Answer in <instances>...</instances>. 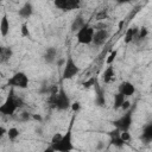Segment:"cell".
Returning a JSON list of instances; mask_svg holds the SVG:
<instances>
[{
    "label": "cell",
    "mask_w": 152,
    "mask_h": 152,
    "mask_svg": "<svg viewBox=\"0 0 152 152\" xmlns=\"http://www.w3.org/2000/svg\"><path fill=\"white\" fill-rule=\"evenodd\" d=\"M12 55H13V51H12L11 48H7V46L0 48V61H1V63H5V62L10 61Z\"/></svg>",
    "instance_id": "cell-17"
},
{
    "label": "cell",
    "mask_w": 152,
    "mask_h": 152,
    "mask_svg": "<svg viewBox=\"0 0 152 152\" xmlns=\"http://www.w3.org/2000/svg\"><path fill=\"white\" fill-rule=\"evenodd\" d=\"M121 138H122L126 142L129 141V140H131V135H129L128 131H122V132H121Z\"/></svg>",
    "instance_id": "cell-32"
},
{
    "label": "cell",
    "mask_w": 152,
    "mask_h": 152,
    "mask_svg": "<svg viewBox=\"0 0 152 152\" xmlns=\"http://www.w3.org/2000/svg\"><path fill=\"white\" fill-rule=\"evenodd\" d=\"M21 36L23 37H30V31H28V26H27V23H23L21 24Z\"/></svg>",
    "instance_id": "cell-26"
},
{
    "label": "cell",
    "mask_w": 152,
    "mask_h": 152,
    "mask_svg": "<svg viewBox=\"0 0 152 152\" xmlns=\"http://www.w3.org/2000/svg\"><path fill=\"white\" fill-rule=\"evenodd\" d=\"M43 58H44L45 63H48V64L53 63V62L56 61V58H57V49L53 48V46L48 48V49L45 50L44 55H43Z\"/></svg>",
    "instance_id": "cell-13"
},
{
    "label": "cell",
    "mask_w": 152,
    "mask_h": 152,
    "mask_svg": "<svg viewBox=\"0 0 152 152\" xmlns=\"http://www.w3.org/2000/svg\"><path fill=\"white\" fill-rule=\"evenodd\" d=\"M48 102L52 108H56L58 110H66L68 108L71 107L70 97L68 96V94H66V91L64 90L63 87H59L58 93L50 94V96L48 99Z\"/></svg>",
    "instance_id": "cell-1"
},
{
    "label": "cell",
    "mask_w": 152,
    "mask_h": 152,
    "mask_svg": "<svg viewBox=\"0 0 152 152\" xmlns=\"http://www.w3.org/2000/svg\"><path fill=\"white\" fill-rule=\"evenodd\" d=\"M80 72V66L75 63L74 58L71 56H68V58L65 59L64 63V69L62 72V80H70L74 76H76Z\"/></svg>",
    "instance_id": "cell-6"
},
{
    "label": "cell",
    "mask_w": 152,
    "mask_h": 152,
    "mask_svg": "<svg viewBox=\"0 0 152 152\" xmlns=\"http://www.w3.org/2000/svg\"><path fill=\"white\" fill-rule=\"evenodd\" d=\"M53 5L64 12H68V0H53Z\"/></svg>",
    "instance_id": "cell-22"
},
{
    "label": "cell",
    "mask_w": 152,
    "mask_h": 152,
    "mask_svg": "<svg viewBox=\"0 0 152 152\" xmlns=\"http://www.w3.org/2000/svg\"><path fill=\"white\" fill-rule=\"evenodd\" d=\"M0 31H1V34L2 37H6L10 32V21L7 19V15L4 14L2 18H1V21H0Z\"/></svg>",
    "instance_id": "cell-18"
},
{
    "label": "cell",
    "mask_w": 152,
    "mask_h": 152,
    "mask_svg": "<svg viewBox=\"0 0 152 152\" xmlns=\"http://www.w3.org/2000/svg\"><path fill=\"white\" fill-rule=\"evenodd\" d=\"M119 93L124 94L126 97H127V96H132V95L135 93V87L133 86L132 82H129V81H124V82H121L120 86H119Z\"/></svg>",
    "instance_id": "cell-10"
},
{
    "label": "cell",
    "mask_w": 152,
    "mask_h": 152,
    "mask_svg": "<svg viewBox=\"0 0 152 152\" xmlns=\"http://www.w3.org/2000/svg\"><path fill=\"white\" fill-rule=\"evenodd\" d=\"M70 108L72 109V112L77 113V112L80 110V108H81V103H80L78 101H75V102H72V103H71V107H70Z\"/></svg>",
    "instance_id": "cell-31"
},
{
    "label": "cell",
    "mask_w": 152,
    "mask_h": 152,
    "mask_svg": "<svg viewBox=\"0 0 152 152\" xmlns=\"http://www.w3.org/2000/svg\"><path fill=\"white\" fill-rule=\"evenodd\" d=\"M95 82H96V78H95V77H90L88 81L83 82V83H82V86H83L84 88H89V87L94 86V84H95Z\"/></svg>",
    "instance_id": "cell-27"
},
{
    "label": "cell",
    "mask_w": 152,
    "mask_h": 152,
    "mask_svg": "<svg viewBox=\"0 0 152 152\" xmlns=\"http://www.w3.org/2000/svg\"><path fill=\"white\" fill-rule=\"evenodd\" d=\"M108 31L106 28H99L95 31L94 33V38H93V43L96 45V46H101L103 45L107 39H108Z\"/></svg>",
    "instance_id": "cell-9"
},
{
    "label": "cell",
    "mask_w": 152,
    "mask_h": 152,
    "mask_svg": "<svg viewBox=\"0 0 152 152\" xmlns=\"http://www.w3.org/2000/svg\"><path fill=\"white\" fill-rule=\"evenodd\" d=\"M62 137H63V135H62L61 133H55V134H53V137L51 138V144H56V142L61 141Z\"/></svg>",
    "instance_id": "cell-30"
},
{
    "label": "cell",
    "mask_w": 152,
    "mask_h": 152,
    "mask_svg": "<svg viewBox=\"0 0 152 152\" xmlns=\"http://www.w3.org/2000/svg\"><path fill=\"white\" fill-rule=\"evenodd\" d=\"M95 87V104L99 106V107H103L106 104V97H104V90L99 86L97 81L95 82L94 84Z\"/></svg>",
    "instance_id": "cell-11"
},
{
    "label": "cell",
    "mask_w": 152,
    "mask_h": 152,
    "mask_svg": "<svg viewBox=\"0 0 152 152\" xmlns=\"http://www.w3.org/2000/svg\"><path fill=\"white\" fill-rule=\"evenodd\" d=\"M129 107H131V102H129V101H127V100H125V102L122 103L121 108H122L124 110H127V109H129Z\"/></svg>",
    "instance_id": "cell-33"
},
{
    "label": "cell",
    "mask_w": 152,
    "mask_h": 152,
    "mask_svg": "<svg viewBox=\"0 0 152 152\" xmlns=\"http://www.w3.org/2000/svg\"><path fill=\"white\" fill-rule=\"evenodd\" d=\"M84 24H86V21H84V19H83V17H82V15H77V17L74 19L72 24H71V31H72V32H77Z\"/></svg>",
    "instance_id": "cell-19"
},
{
    "label": "cell",
    "mask_w": 152,
    "mask_h": 152,
    "mask_svg": "<svg viewBox=\"0 0 152 152\" xmlns=\"http://www.w3.org/2000/svg\"><path fill=\"white\" fill-rule=\"evenodd\" d=\"M1 1H5V0H1Z\"/></svg>",
    "instance_id": "cell-38"
},
{
    "label": "cell",
    "mask_w": 152,
    "mask_h": 152,
    "mask_svg": "<svg viewBox=\"0 0 152 152\" xmlns=\"http://www.w3.org/2000/svg\"><path fill=\"white\" fill-rule=\"evenodd\" d=\"M24 102L20 97H17L14 95V90L13 88H11L10 93H8V96L7 99L5 100V102L0 106V113L2 115H13L15 113V110L20 107H23Z\"/></svg>",
    "instance_id": "cell-2"
},
{
    "label": "cell",
    "mask_w": 152,
    "mask_h": 152,
    "mask_svg": "<svg viewBox=\"0 0 152 152\" xmlns=\"http://www.w3.org/2000/svg\"><path fill=\"white\" fill-rule=\"evenodd\" d=\"M107 134L109 135V144L110 145H114V146H116V147H122L124 145H125V140L121 138V131L119 129V128H116L115 127V129H113V131H109V132H107Z\"/></svg>",
    "instance_id": "cell-8"
},
{
    "label": "cell",
    "mask_w": 152,
    "mask_h": 152,
    "mask_svg": "<svg viewBox=\"0 0 152 152\" xmlns=\"http://www.w3.org/2000/svg\"><path fill=\"white\" fill-rule=\"evenodd\" d=\"M32 119V115L30 114V113H27V112H23L21 114H20V120L21 121H28V120H31Z\"/></svg>",
    "instance_id": "cell-28"
},
{
    "label": "cell",
    "mask_w": 152,
    "mask_h": 152,
    "mask_svg": "<svg viewBox=\"0 0 152 152\" xmlns=\"http://www.w3.org/2000/svg\"><path fill=\"white\" fill-rule=\"evenodd\" d=\"M5 133H7V131L5 129V127H2V126H1V127H0V138H1Z\"/></svg>",
    "instance_id": "cell-36"
},
{
    "label": "cell",
    "mask_w": 152,
    "mask_h": 152,
    "mask_svg": "<svg viewBox=\"0 0 152 152\" xmlns=\"http://www.w3.org/2000/svg\"><path fill=\"white\" fill-rule=\"evenodd\" d=\"M138 32H139V28H138V27H129V28L126 31L125 37H124L125 44H129V43H132V42H135L137 36H138Z\"/></svg>",
    "instance_id": "cell-15"
},
{
    "label": "cell",
    "mask_w": 152,
    "mask_h": 152,
    "mask_svg": "<svg viewBox=\"0 0 152 152\" xmlns=\"http://www.w3.org/2000/svg\"><path fill=\"white\" fill-rule=\"evenodd\" d=\"M94 33L95 30L93 26H90L88 23H86L77 32H76V38H77V43L78 44H90L93 43V38H94Z\"/></svg>",
    "instance_id": "cell-5"
},
{
    "label": "cell",
    "mask_w": 152,
    "mask_h": 152,
    "mask_svg": "<svg viewBox=\"0 0 152 152\" xmlns=\"http://www.w3.org/2000/svg\"><path fill=\"white\" fill-rule=\"evenodd\" d=\"M49 150H51V151H58V152H68V151L74 150L71 125H70L69 129L66 131V133L62 137L61 141H58V142H56V144H51V147H50Z\"/></svg>",
    "instance_id": "cell-3"
},
{
    "label": "cell",
    "mask_w": 152,
    "mask_h": 152,
    "mask_svg": "<svg viewBox=\"0 0 152 152\" xmlns=\"http://www.w3.org/2000/svg\"><path fill=\"white\" fill-rule=\"evenodd\" d=\"M108 17V14H107V11H101V12H99L97 14H96V19L97 20H103V19H106Z\"/></svg>",
    "instance_id": "cell-29"
},
{
    "label": "cell",
    "mask_w": 152,
    "mask_h": 152,
    "mask_svg": "<svg viewBox=\"0 0 152 152\" xmlns=\"http://www.w3.org/2000/svg\"><path fill=\"white\" fill-rule=\"evenodd\" d=\"M147 34H148V30H147V27H140L135 40H142V39H145V38L147 37Z\"/></svg>",
    "instance_id": "cell-24"
},
{
    "label": "cell",
    "mask_w": 152,
    "mask_h": 152,
    "mask_svg": "<svg viewBox=\"0 0 152 152\" xmlns=\"http://www.w3.org/2000/svg\"><path fill=\"white\" fill-rule=\"evenodd\" d=\"M32 119H34V120H37V121H42V116H40L39 114H38V115H37V114H33V115H32Z\"/></svg>",
    "instance_id": "cell-35"
},
{
    "label": "cell",
    "mask_w": 152,
    "mask_h": 152,
    "mask_svg": "<svg viewBox=\"0 0 152 152\" xmlns=\"http://www.w3.org/2000/svg\"><path fill=\"white\" fill-rule=\"evenodd\" d=\"M132 0H116V4H119V5H122V4H128V2H131Z\"/></svg>",
    "instance_id": "cell-34"
},
{
    "label": "cell",
    "mask_w": 152,
    "mask_h": 152,
    "mask_svg": "<svg viewBox=\"0 0 152 152\" xmlns=\"http://www.w3.org/2000/svg\"><path fill=\"white\" fill-rule=\"evenodd\" d=\"M28 83H30L28 76H27L25 72H23V71H17V72H14V74L7 80L6 86H8V87H11V88L26 89V88H28Z\"/></svg>",
    "instance_id": "cell-4"
},
{
    "label": "cell",
    "mask_w": 152,
    "mask_h": 152,
    "mask_svg": "<svg viewBox=\"0 0 152 152\" xmlns=\"http://www.w3.org/2000/svg\"><path fill=\"white\" fill-rule=\"evenodd\" d=\"M140 140L145 144H148L152 141V122H148L144 126L142 132L140 134Z\"/></svg>",
    "instance_id": "cell-12"
},
{
    "label": "cell",
    "mask_w": 152,
    "mask_h": 152,
    "mask_svg": "<svg viewBox=\"0 0 152 152\" xmlns=\"http://www.w3.org/2000/svg\"><path fill=\"white\" fill-rule=\"evenodd\" d=\"M116 56H118V50L115 49V50H113L110 53H109V56H108V58L106 59V63L107 64H113V62L115 61V58H116Z\"/></svg>",
    "instance_id": "cell-25"
},
{
    "label": "cell",
    "mask_w": 152,
    "mask_h": 152,
    "mask_svg": "<svg viewBox=\"0 0 152 152\" xmlns=\"http://www.w3.org/2000/svg\"><path fill=\"white\" fill-rule=\"evenodd\" d=\"M7 137L11 141H14L19 137V129L15 127H11L10 129H7Z\"/></svg>",
    "instance_id": "cell-21"
},
{
    "label": "cell",
    "mask_w": 152,
    "mask_h": 152,
    "mask_svg": "<svg viewBox=\"0 0 152 152\" xmlns=\"http://www.w3.org/2000/svg\"><path fill=\"white\" fill-rule=\"evenodd\" d=\"M32 13H33V6H32V4H31L30 1L25 2V4L23 5V7L18 11L19 17H21V18H24V19H28V18L32 15Z\"/></svg>",
    "instance_id": "cell-14"
},
{
    "label": "cell",
    "mask_w": 152,
    "mask_h": 152,
    "mask_svg": "<svg viewBox=\"0 0 152 152\" xmlns=\"http://www.w3.org/2000/svg\"><path fill=\"white\" fill-rule=\"evenodd\" d=\"M125 100H126V96H125L124 94H121V93L115 94V95H114V104H113L114 109L121 108V106H122V103L125 102Z\"/></svg>",
    "instance_id": "cell-20"
},
{
    "label": "cell",
    "mask_w": 152,
    "mask_h": 152,
    "mask_svg": "<svg viewBox=\"0 0 152 152\" xmlns=\"http://www.w3.org/2000/svg\"><path fill=\"white\" fill-rule=\"evenodd\" d=\"M115 76V71H114V68L112 64H108V66L104 69V71L102 72V81L104 83H109Z\"/></svg>",
    "instance_id": "cell-16"
},
{
    "label": "cell",
    "mask_w": 152,
    "mask_h": 152,
    "mask_svg": "<svg viewBox=\"0 0 152 152\" xmlns=\"http://www.w3.org/2000/svg\"><path fill=\"white\" fill-rule=\"evenodd\" d=\"M132 121H133V109L129 108V109H127V110L125 112L124 115H121L118 120L113 121L112 124H113L116 128H119V129L122 132V131H128V129L131 128Z\"/></svg>",
    "instance_id": "cell-7"
},
{
    "label": "cell",
    "mask_w": 152,
    "mask_h": 152,
    "mask_svg": "<svg viewBox=\"0 0 152 152\" xmlns=\"http://www.w3.org/2000/svg\"><path fill=\"white\" fill-rule=\"evenodd\" d=\"M122 25H124V20H121V21H120V24H119V31H121Z\"/></svg>",
    "instance_id": "cell-37"
},
{
    "label": "cell",
    "mask_w": 152,
    "mask_h": 152,
    "mask_svg": "<svg viewBox=\"0 0 152 152\" xmlns=\"http://www.w3.org/2000/svg\"><path fill=\"white\" fill-rule=\"evenodd\" d=\"M81 7V1L80 0H68V12L78 10Z\"/></svg>",
    "instance_id": "cell-23"
}]
</instances>
